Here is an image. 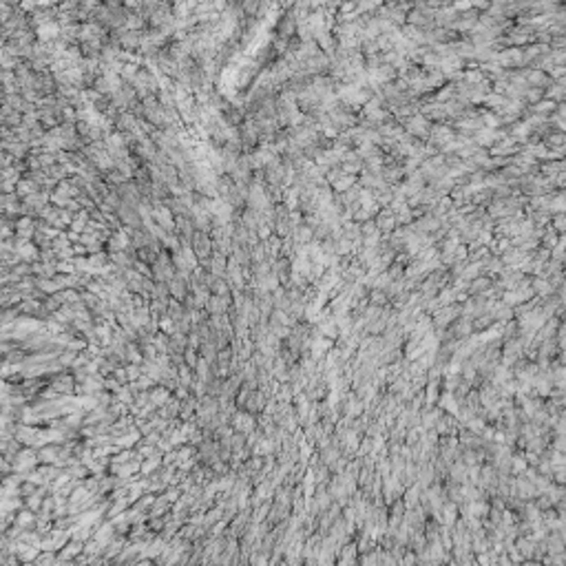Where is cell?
I'll use <instances>...</instances> for the list:
<instances>
[{"label": "cell", "instance_id": "obj_1", "mask_svg": "<svg viewBox=\"0 0 566 566\" xmlns=\"http://www.w3.org/2000/svg\"><path fill=\"white\" fill-rule=\"evenodd\" d=\"M190 248L195 250V254H197V259H199V261H206V259H211L213 252L217 250V248H215L213 237H211L208 232H201V230H197V232L193 234V239H190Z\"/></svg>", "mask_w": 566, "mask_h": 566}, {"label": "cell", "instance_id": "obj_2", "mask_svg": "<svg viewBox=\"0 0 566 566\" xmlns=\"http://www.w3.org/2000/svg\"><path fill=\"white\" fill-rule=\"evenodd\" d=\"M228 303H230V296H217V294H211V299H208V310L211 312H224V310L228 308Z\"/></svg>", "mask_w": 566, "mask_h": 566}]
</instances>
